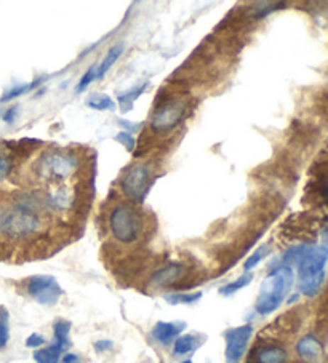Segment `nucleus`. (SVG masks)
I'll return each mask as SVG.
<instances>
[{
	"label": "nucleus",
	"instance_id": "nucleus-29",
	"mask_svg": "<svg viewBox=\"0 0 328 363\" xmlns=\"http://www.w3.org/2000/svg\"><path fill=\"white\" fill-rule=\"evenodd\" d=\"M10 170H11L10 155L0 147V183H4V181L9 178Z\"/></svg>",
	"mask_w": 328,
	"mask_h": 363
},
{
	"label": "nucleus",
	"instance_id": "nucleus-10",
	"mask_svg": "<svg viewBox=\"0 0 328 363\" xmlns=\"http://www.w3.org/2000/svg\"><path fill=\"white\" fill-rule=\"evenodd\" d=\"M288 350L277 342H256L247 363H288Z\"/></svg>",
	"mask_w": 328,
	"mask_h": 363
},
{
	"label": "nucleus",
	"instance_id": "nucleus-8",
	"mask_svg": "<svg viewBox=\"0 0 328 363\" xmlns=\"http://www.w3.org/2000/svg\"><path fill=\"white\" fill-rule=\"evenodd\" d=\"M28 295L39 304L53 306L62 296V288L53 275H33L26 281Z\"/></svg>",
	"mask_w": 328,
	"mask_h": 363
},
{
	"label": "nucleus",
	"instance_id": "nucleus-21",
	"mask_svg": "<svg viewBox=\"0 0 328 363\" xmlns=\"http://www.w3.org/2000/svg\"><path fill=\"white\" fill-rule=\"evenodd\" d=\"M251 280H253V274L245 272V274L241 275V277L236 279L234 281H231V284L219 288V293H222L223 296H231V295H234V293H237L239 290H242V288L250 285Z\"/></svg>",
	"mask_w": 328,
	"mask_h": 363
},
{
	"label": "nucleus",
	"instance_id": "nucleus-6",
	"mask_svg": "<svg viewBox=\"0 0 328 363\" xmlns=\"http://www.w3.org/2000/svg\"><path fill=\"white\" fill-rule=\"evenodd\" d=\"M151 178H153V170L148 164H135L124 172L119 186L125 197L131 202L141 203L151 189Z\"/></svg>",
	"mask_w": 328,
	"mask_h": 363
},
{
	"label": "nucleus",
	"instance_id": "nucleus-12",
	"mask_svg": "<svg viewBox=\"0 0 328 363\" xmlns=\"http://www.w3.org/2000/svg\"><path fill=\"white\" fill-rule=\"evenodd\" d=\"M185 322H157L154 328L151 330V336H153L155 342L162 344V346H170L185 331Z\"/></svg>",
	"mask_w": 328,
	"mask_h": 363
},
{
	"label": "nucleus",
	"instance_id": "nucleus-27",
	"mask_svg": "<svg viewBox=\"0 0 328 363\" xmlns=\"http://www.w3.org/2000/svg\"><path fill=\"white\" fill-rule=\"evenodd\" d=\"M93 80H97V66H90L87 69V72H84V76L80 77L77 86H75V91L77 93H84L87 90V86L90 85Z\"/></svg>",
	"mask_w": 328,
	"mask_h": 363
},
{
	"label": "nucleus",
	"instance_id": "nucleus-38",
	"mask_svg": "<svg viewBox=\"0 0 328 363\" xmlns=\"http://www.w3.org/2000/svg\"><path fill=\"white\" fill-rule=\"evenodd\" d=\"M325 248H327V250H328V239H327V247H325Z\"/></svg>",
	"mask_w": 328,
	"mask_h": 363
},
{
	"label": "nucleus",
	"instance_id": "nucleus-24",
	"mask_svg": "<svg viewBox=\"0 0 328 363\" xmlns=\"http://www.w3.org/2000/svg\"><path fill=\"white\" fill-rule=\"evenodd\" d=\"M285 7V4L282 2H260L253 5V18L255 20H263L264 16H268L275 10H280Z\"/></svg>",
	"mask_w": 328,
	"mask_h": 363
},
{
	"label": "nucleus",
	"instance_id": "nucleus-14",
	"mask_svg": "<svg viewBox=\"0 0 328 363\" xmlns=\"http://www.w3.org/2000/svg\"><path fill=\"white\" fill-rule=\"evenodd\" d=\"M13 205H15V210L18 211L34 213V215H39V216L47 210L43 196H39V194H34V192H20L15 197Z\"/></svg>",
	"mask_w": 328,
	"mask_h": 363
},
{
	"label": "nucleus",
	"instance_id": "nucleus-33",
	"mask_svg": "<svg viewBox=\"0 0 328 363\" xmlns=\"http://www.w3.org/2000/svg\"><path fill=\"white\" fill-rule=\"evenodd\" d=\"M16 116H18V108H10V109L5 111V114L2 116V118H4L5 123H13Z\"/></svg>",
	"mask_w": 328,
	"mask_h": 363
},
{
	"label": "nucleus",
	"instance_id": "nucleus-15",
	"mask_svg": "<svg viewBox=\"0 0 328 363\" xmlns=\"http://www.w3.org/2000/svg\"><path fill=\"white\" fill-rule=\"evenodd\" d=\"M124 43H116V45H112L109 50H107V53L104 55V58L101 60L99 65L97 66V79H104V76L107 74V71L116 65L117 60L121 58L124 55Z\"/></svg>",
	"mask_w": 328,
	"mask_h": 363
},
{
	"label": "nucleus",
	"instance_id": "nucleus-35",
	"mask_svg": "<svg viewBox=\"0 0 328 363\" xmlns=\"http://www.w3.org/2000/svg\"><path fill=\"white\" fill-rule=\"evenodd\" d=\"M5 213H7V210H4L2 206H0V230H2V223H4V216Z\"/></svg>",
	"mask_w": 328,
	"mask_h": 363
},
{
	"label": "nucleus",
	"instance_id": "nucleus-16",
	"mask_svg": "<svg viewBox=\"0 0 328 363\" xmlns=\"http://www.w3.org/2000/svg\"><path fill=\"white\" fill-rule=\"evenodd\" d=\"M67 347L62 346L60 342H52L45 349H37L34 352V360L37 363H58L61 359V354L65 352Z\"/></svg>",
	"mask_w": 328,
	"mask_h": 363
},
{
	"label": "nucleus",
	"instance_id": "nucleus-5",
	"mask_svg": "<svg viewBox=\"0 0 328 363\" xmlns=\"http://www.w3.org/2000/svg\"><path fill=\"white\" fill-rule=\"evenodd\" d=\"M189 104L185 98H170L160 103L151 117V128L159 135H167L176 130L185 121Z\"/></svg>",
	"mask_w": 328,
	"mask_h": 363
},
{
	"label": "nucleus",
	"instance_id": "nucleus-37",
	"mask_svg": "<svg viewBox=\"0 0 328 363\" xmlns=\"http://www.w3.org/2000/svg\"><path fill=\"white\" fill-rule=\"evenodd\" d=\"M181 363H192V360H185V362H181Z\"/></svg>",
	"mask_w": 328,
	"mask_h": 363
},
{
	"label": "nucleus",
	"instance_id": "nucleus-3",
	"mask_svg": "<svg viewBox=\"0 0 328 363\" xmlns=\"http://www.w3.org/2000/svg\"><path fill=\"white\" fill-rule=\"evenodd\" d=\"M79 164V157L74 152L53 149V151L43 152L37 159L34 173L35 178H39L43 183H65L74 177Z\"/></svg>",
	"mask_w": 328,
	"mask_h": 363
},
{
	"label": "nucleus",
	"instance_id": "nucleus-1",
	"mask_svg": "<svg viewBox=\"0 0 328 363\" xmlns=\"http://www.w3.org/2000/svg\"><path fill=\"white\" fill-rule=\"evenodd\" d=\"M283 266L298 267V288L305 296L312 298L319 293L325 280L328 250L315 245L292 247L283 255Z\"/></svg>",
	"mask_w": 328,
	"mask_h": 363
},
{
	"label": "nucleus",
	"instance_id": "nucleus-13",
	"mask_svg": "<svg viewBox=\"0 0 328 363\" xmlns=\"http://www.w3.org/2000/svg\"><path fill=\"white\" fill-rule=\"evenodd\" d=\"M296 354L306 363H317L324 354L320 341L314 335H306L296 342Z\"/></svg>",
	"mask_w": 328,
	"mask_h": 363
},
{
	"label": "nucleus",
	"instance_id": "nucleus-22",
	"mask_svg": "<svg viewBox=\"0 0 328 363\" xmlns=\"http://www.w3.org/2000/svg\"><path fill=\"white\" fill-rule=\"evenodd\" d=\"M202 298V291H195V293H172V295H165L163 299L168 304L172 306H178V304H194L197 303Z\"/></svg>",
	"mask_w": 328,
	"mask_h": 363
},
{
	"label": "nucleus",
	"instance_id": "nucleus-26",
	"mask_svg": "<svg viewBox=\"0 0 328 363\" xmlns=\"http://www.w3.org/2000/svg\"><path fill=\"white\" fill-rule=\"evenodd\" d=\"M269 250H270L269 245H263V247L258 248L256 252H253V255H251L250 258L244 262V271L250 272L251 269L260 264V262L269 255Z\"/></svg>",
	"mask_w": 328,
	"mask_h": 363
},
{
	"label": "nucleus",
	"instance_id": "nucleus-31",
	"mask_svg": "<svg viewBox=\"0 0 328 363\" xmlns=\"http://www.w3.org/2000/svg\"><path fill=\"white\" fill-rule=\"evenodd\" d=\"M112 347H114V342L109 340H99L94 342V350H97V352H107V350H111Z\"/></svg>",
	"mask_w": 328,
	"mask_h": 363
},
{
	"label": "nucleus",
	"instance_id": "nucleus-9",
	"mask_svg": "<svg viewBox=\"0 0 328 363\" xmlns=\"http://www.w3.org/2000/svg\"><path fill=\"white\" fill-rule=\"evenodd\" d=\"M253 336V327L251 325H241V327L229 328L224 333L226 340V363H241L248 342Z\"/></svg>",
	"mask_w": 328,
	"mask_h": 363
},
{
	"label": "nucleus",
	"instance_id": "nucleus-18",
	"mask_svg": "<svg viewBox=\"0 0 328 363\" xmlns=\"http://www.w3.org/2000/svg\"><path fill=\"white\" fill-rule=\"evenodd\" d=\"M200 342H202L200 337H197L195 335L178 336L173 342V354L175 355H186L197 349Z\"/></svg>",
	"mask_w": 328,
	"mask_h": 363
},
{
	"label": "nucleus",
	"instance_id": "nucleus-34",
	"mask_svg": "<svg viewBox=\"0 0 328 363\" xmlns=\"http://www.w3.org/2000/svg\"><path fill=\"white\" fill-rule=\"evenodd\" d=\"M61 363H82V359L77 354H66L61 359Z\"/></svg>",
	"mask_w": 328,
	"mask_h": 363
},
{
	"label": "nucleus",
	"instance_id": "nucleus-32",
	"mask_svg": "<svg viewBox=\"0 0 328 363\" xmlns=\"http://www.w3.org/2000/svg\"><path fill=\"white\" fill-rule=\"evenodd\" d=\"M119 125H121V127L124 128V131H129V133H131L133 135V131H138L141 128V125L138 123V125H133V122H129V121H124V118H119Z\"/></svg>",
	"mask_w": 328,
	"mask_h": 363
},
{
	"label": "nucleus",
	"instance_id": "nucleus-36",
	"mask_svg": "<svg viewBox=\"0 0 328 363\" xmlns=\"http://www.w3.org/2000/svg\"><path fill=\"white\" fill-rule=\"evenodd\" d=\"M324 194H325V196L328 197V183H327V186H325V189H324Z\"/></svg>",
	"mask_w": 328,
	"mask_h": 363
},
{
	"label": "nucleus",
	"instance_id": "nucleus-30",
	"mask_svg": "<svg viewBox=\"0 0 328 363\" xmlns=\"http://www.w3.org/2000/svg\"><path fill=\"white\" fill-rule=\"evenodd\" d=\"M43 344H45V337L39 333H33L31 336H28L26 340V346L31 349H39L40 346H43Z\"/></svg>",
	"mask_w": 328,
	"mask_h": 363
},
{
	"label": "nucleus",
	"instance_id": "nucleus-17",
	"mask_svg": "<svg viewBox=\"0 0 328 363\" xmlns=\"http://www.w3.org/2000/svg\"><path fill=\"white\" fill-rule=\"evenodd\" d=\"M146 89H148V82H144L141 85H135L133 89L121 93V95L117 96V103H119V106H121L122 112L131 111V108H133V103L143 95L144 91H146Z\"/></svg>",
	"mask_w": 328,
	"mask_h": 363
},
{
	"label": "nucleus",
	"instance_id": "nucleus-7",
	"mask_svg": "<svg viewBox=\"0 0 328 363\" xmlns=\"http://www.w3.org/2000/svg\"><path fill=\"white\" fill-rule=\"evenodd\" d=\"M42 229V220L39 215L26 211H18L11 210L5 213L2 230L0 234H4L9 239H29V237L35 235Z\"/></svg>",
	"mask_w": 328,
	"mask_h": 363
},
{
	"label": "nucleus",
	"instance_id": "nucleus-20",
	"mask_svg": "<svg viewBox=\"0 0 328 363\" xmlns=\"http://www.w3.org/2000/svg\"><path fill=\"white\" fill-rule=\"evenodd\" d=\"M43 79H45V77H37V79L33 80V82H31V84L13 85V86H11V89H9L7 91L4 93L2 98H0V103H7V101H11V99H15V98H18V96L26 95V93H29L31 90L37 89V86H39V85L43 82Z\"/></svg>",
	"mask_w": 328,
	"mask_h": 363
},
{
	"label": "nucleus",
	"instance_id": "nucleus-23",
	"mask_svg": "<svg viewBox=\"0 0 328 363\" xmlns=\"http://www.w3.org/2000/svg\"><path fill=\"white\" fill-rule=\"evenodd\" d=\"M69 333H71V322L67 320H56L53 325V335H55V342L62 344L65 347H69Z\"/></svg>",
	"mask_w": 328,
	"mask_h": 363
},
{
	"label": "nucleus",
	"instance_id": "nucleus-25",
	"mask_svg": "<svg viewBox=\"0 0 328 363\" xmlns=\"http://www.w3.org/2000/svg\"><path fill=\"white\" fill-rule=\"evenodd\" d=\"M9 311L0 306V349H4L7 346V342L10 340V328H9Z\"/></svg>",
	"mask_w": 328,
	"mask_h": 363
},
{
	"label": "nucleus",
	"instance_id": "nucleus-4",
	"mask_svg": "<svg viewBox=\"0 0 328 363\" xmlns=\"http://www.w3.org/2000/svg\"><path fill=\"white\" fill-rule=\"evenodd\" d=\"M107 226H109V233L116 242L122 245H131L140 240L144 223L135 206L130 203H119L109 211Z\"/></svg>",
	"mask_w": 328,
	"mask_h": 363
},
{
	"label": "nucleus",
	"instance_id": "nucleus-11",
	"mask_svg": "<svg viewBox=\"0 0 328 363\" xmlns=\"http://www.w3.org/2000/svg\"><path fill=\"white\" fill-rule=\"evenodd\" d=\"M186 266L182 262H168V264L162 266L160 269L151 275L149 279V286L154 288V290H162V288L173 286L178 284L186 275Z\"/></svg>",
	"mask_w": 328,
	"mask_h": 363
},
{
	"label": "nucleus",
	"instance_id": "nucleus-2",
	"mask_svg": "<svg viewBox=\"0 0 328 363\" xmlns=\"http://www.w3.org/2000/svg\"><path fill=\"white\" fill-rule=\"evenodd\" d=\"M293 269L290 266H277L270 271L266 279L263 280L260 286V293H258L255 311L260 315H269L274 311L279 309V306L283 303V299L292 290L293 286Z\"/></svg>",
	"mask_w": 328,
	"mask_h": 363
},
{
	"label": "nucleus",
	"instance_id": "nucleus-19",
	"mask_svg": "<svg viewBox=\"0 0 328 363\" xmlns=\"http://www.w3.org/2000/svg\"><path fill=\"white\" fill-rule=\"evenodd\" d=\"M87 108L94 111H114L117 108V103L111 96L103 95V93H93V95L85 99Z\"/></svg>",
	"mask_w": 328,
	"mask_h": 363
},
{
	"label": "nucleus",
	"instance_id": "nucleus-28",
	"mask_svg": "<svg viewBox=\"0 0 328 363\" xmlns=\"http://www.w3.org/2000/svg\"><path fill=\"white\" fill-rule=\"evenodd\" d=\"M116 141L117 143H121L122 146L127 149L129 152H133L135 151V147H136V138L131 135V133H129V131H119L117 133V136H116Z\"/></svg>",
	"mask_w": 328,
	"mask_h": 363
}]
</instances>
